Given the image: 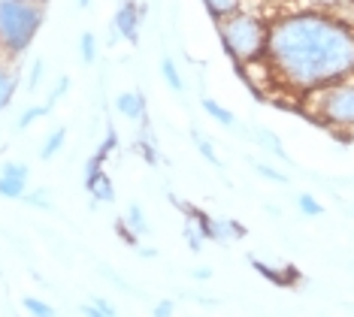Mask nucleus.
I'll use <instances>...</instances> for the list:
<instances>
[{"label": "nucleus", "instance_id": "1", "mask_svg": "<svg viewBox=\"0 0 354 317\" xmlns=\"http://www.w3.org/2000/svg\"><path fill=\"white\" fill-rule=\"evenodd\" d=\"M267 58L288 88L312 94L354 76V30L324 12L281 15L270 24Z\"/></svg>", "mask_w": 354, "mask_h": 317}, {"label": "nucleus", "instance_id": "2", "mask_svg": "<svg viewBox=\"0 0 354 317\" xmlns=\"http://www.w3.org/2000/svg\"><path fill=\"white\" fill-rule=\"evenodd\" d=\"M49 0H0V46L10 55H21L34 43L46 21Z\"/></svg>", "mask_w": 354, "mask_h": 317}, {"label": "nucleus", "instance_id": "3", "mask_svg": "<svg viewBox=\"0 0 354 317\" xmlns=\"http://www.w3.org/2000/svg\"><path fill=\"white\" fill-rule=\"evenodd\" d=\"M218 34H221V43L227 48V55L236 64H248V61H257L267 55L270 28L248 12H233L227 19H221Z\"/></svg>", "mask_w": 354, "mask_h": 317}, {"label": "nucleus", "instance_id": "4", "mask_svg": "<svg viewBox=\"0 0 354 317\" xmlns=\"http://www.w3.org/2000/svg\"><path fill=\"white\" fill-rule=\"evenodd\" d=\"M318 115L324 124L354 127V82H333L318 88Z\"/></svg>", "mask_w": 354, "mask_h": 317}, {"label": "nucleus", "instance_id": "5", "mask_svg": "<svg viewBox=\"0 0 354 317\" xmlns=\"http://www.w3.org/2000/svg\"><path fill=\"white\" fill-rule=\"evenodd\" d=\"M140 24H142V10L133 0H122V6L115 12V30L127 43H140Z\"/></svg>", "mask_w": 354, "mask_h": 317}, {"label": "nucleus", "instance_id": "6", "mask_svg": "<svg viewBox=\"0 0 354 317\" xmlns=\"http://www.w3.org/2000/svg\"><path fill=\"white\" fill-rule=\"evenodd\" d=\"M115 106L124 118L136 121V118H142V112H146V97H142L140 91H122L115 97Z\"/></svg>", "mask_w": 354, "mask_h": 317}, {"label": "nucleus", "instance_id": "7", "mask_svg": "<svg viewBox=\"0 0 354 317\" xmlns=\"http://www.w3.org/2000/svg\"><path fill=\"white\" fill-rule=\"evenodd\" d=\"M252 266L257 272L263 275L267 281H272V284H279V287H291V284L297 281V269H285V272H279V269H272V266H267V263H261V260H252Z\"/></svg>", "mask_w": 354, "mask_h": 317}, {"label": "nucleus", "instance_id": "8", "mask_svg": "<svg viewBox=\"0 0 354 317\" xmlns=\"http://www.w3.org/2000/svg\"><path fill=\"white\" fill-rule=\"evenodd\" d=\"M28 193V178H19V175H6L0 173V197H10V200H19Z\"/></svg>", "mask_w": 354, "mask_h": 317}, {"label": "nucleus", "instance_id": "9", "mask_svg": "<svg viewBox=\"0 0 354 317\" xmlns=\"http://www.w3.org/2000/svg\"><path fill=\"white\" fill-rule=\"evenodd\" d=\"M203 112H206L209 118H215V121H218V124H224V127H233V124H236V115H233L230 109H224L221 103L209 100V97L203 100Z\"/></svg>", "mask_w": 354, "mask_h": 317}, {"label": "nucleus", "instance_id": "10", "mask_svg": "<svg viewBox=\"0 0 354 317\" xmlns=\"http://www.w3.org/2000/svg\"><path fill=\"white\" fill-rule=\"evenodd\" d=\"M203 3H206V10H209V15H212L215 21H221V19H227V15L239 12V0H203Z\"/></svg>", "mask_w": 354, "mask_h": 317}, {"label": "nucleus", "instance_id": "11", "mask_svg": "<svg viewBox=\"0 0 354 317\" xmlns=\"http://www.w3.org/2000/svg\"><path fill=\"white\" fill-rule=\"evenodd\" d=\"M64 140H67V130H64V127H58V130H52V136H49V140H46V142H43V148H39V157H43V160H52V157H55V154H58V151H61V145H64Z\"/></svg>", "mask_w": 354, "mask_h": 317}, {"label": "nucleus", "instance_id": "12", "mask_svg": "<svg viewBox=\"0 0 354 317\" xmlns=\"http://www.w3.org/2000/svg\"><path fill=\"white\" fill-rule=\"evenodd\" d=\"M160 73H164L167 85H170L173 91H182V88H185L182 73H179V67H176V61H173V58H164V61H160Z\"/></svg>", "mask_w": 354, "mask_h": 317}, {"label": "nucleus", "instance_id": "13", "mask_svg": "<svg viewBox=\"0 0 354 317\" xmlns=\"http://www.w3.org/2000/svg\"><path fill=\"white\" fill-rule=\"evenodd\" d=\"M127 227H131L136 236L149 233V221H146V215H142V209L136 206V202H131V206H127Z\"/></svg>", "mask_w": 354, "mask_h": 317}, {"label": "nucleus", "instance_id": "14", "mask_svg": "<svg viewBox=\"0 0 354 317\" xmlns=\"http://www.w3.org/2000/svg\"><path fill=\"white\" fill-rule=\"evenodd\" d=\"M12 94H15V79H12L3 67H0V112H3L6 106H10Z\"/></svg>", "mask_w": 354, "mask_h": 317}, {"label": "nucleus", "instance_id": "15", "mask_svg": "<svg viewBox=\"0 0 354 317\" xmlns=\"http://www.w3.org/2000/svg\"><path fill=\"white\" fill-rule=\"evenodd\" d=\"M297 209H300L303 215H309V218H321V215H324V206H321L312 193H300V197H297Z\"/></svg>", "mask_w": 354, "mask_h": 317}, {"label": "nucleus", "instance_id": "16", "mask_svg": "<svg viewBox=\"0 0 354 317\" xmlns=\"http://www.w3.org/2000/svg\"><path fill=\"white\" fill-rule=\"evenodd\" d=\"M49 112H52V106H49V103H43V106H30L28 112H21V118H19V130H28V127L34 124L37 118L49 115Z\"/></svg>", "mask_w": 354, "mask_h": 317}, {"label": "nucleus", "instance_id": "17", "mask_svg": "<svg viewBox=\"0 0 354 317\" xmlns=\"http://www.w3.org/2000/svg\"><path fill=\"white\" fill-rule=\"evenodd\" d=\"M191 136H194V142H197V148H200V154H203V160H206V164H212V166H221V160L215 157V148H212V142H209L206 136H200L197 130H194V133H191Z\"/></svg>", "mask_w": 354, "mask_h": 317}, {"label": "nucleus", "instance_id": "18", "mask_svg": "<svg viewBox=\"0 0 354 317\" xmlns=\"http://www.w3.org/2000/svg\"><path fill=\"white\" fill-rule=\"evenodd\" d=\"M82 314H88V317H112L115 314V308H112L109 302H103V299H94V302H88L82 308Z\"/></svg>", "mask_w": 354, "mask_h": 317}, {"label": "nucleus", "instance_id": "19", "mask_svg": "<svg viewBox=\"0 0 354 317\" xmlns=\"http://www.w3.org/2000/svg\"><path fill=\"white\" fill-rule=\"evenodd\" d=\"M25 308L30 314H37V317H52L55 314V308L49 302H39L37 296H25Z\"/></svg>", "mask_w": 354, "mask_h": 317}, {"label": "nucleus", "instance_id": "20", "mask_svg": "<svg viewBox=\"0 0 354 317\" xmlns=\"http://www.w3.org/2000/svg\"><path fill=\"white\" fill-rule=\"evenodd\" d=\"M79 48H82V61L94 64V58H97V43H94V34H82V39H79Z\"/></svg>", "mask_w": 354, "mask_h": 317}, {"label": "nucleus", "instance_id": "21", "mask_svg": "<svg viewBox=\"0 0 354 317\" xmlns=\"http://www.w3.org/2000/svg\"><path fill=\"white\" fill-rule=\"evenodd\" d=\"M185 242H188V245H191V251H200V248H203V233H200L197 230V227L194 224H185Z\"/></svg>", "mask_w": 354, "mask_h": 317}, {"label": "nucleus", "instance_id": "22", "mask_svg": "<svg viewBox=\"0 0 354 317\" xmlns=\"http://www.w3.org/2000/svg\"><path fill=\"white\" fill-rule=\"evenodd\" d=\"M49 200H52V193H49V191H43V188L34 191V193L28 197V202H30V206H37V209H49V206H52Z\"/></svg>", "mask_w": 354, "mask_h": 317}, {"label": "nucleus", "instance_id": "23", "mask_svg": "<svg viewBox=\"0 0 354 317\" xmlns=\"http://www.w3.org/2000/svg\"><path fill=\"white\" fill-rule=\"evenodd\" d=\"M254 169H257L261 175H267L270 182H276V184H285V182H288V178L279 173V169H272V166H267V164H254Z\"/></svg>", "mask_w": 354, "mask_h": 317}, {"label": "nucleus", "instance_id": "24", "mask_svg": "<svg viewBox=\"0 0 354 317\" xmlns=\"http://www.w3.org/2000/svg\"><path fill=\"white\" fill-rule=\"evenodd\" d=\"M0 173H6V175H19V178H28V164H15V160H10V164H3V169Z\"/></svg>", "mask_w": 354, "mask_h": 317}, {"label": "nucleus", "instance_id": "25", "mask_svg": "<svg viewBox=\"0 0 354 317\" xmlns=\"http://www.w3.org/2000/svg\"><path fill=\"white\" fill-rule=\"evenodd\" d=\"M43 70H46V64L37 58V61H34V70H30V82H28L30 91H37V88H39V79H43Z\"/></svg>", "mask_w": 354, "mask_h": 317}, {"label": "nucleus", "instance_id": "26", "mask_svg": "<svg viewBox=\"0 0 354 317\" xmlns=\"http://www.w3.org/2000/svg\"><path fill=\"white\" fill-rule=\"evenodd\" d=\"M67 88H70V79H67V76H61V79H58V85H55V91H52V97H49V100H46V103L55 106V103L61 100V94L67 91Z\"/></svg>", "mask_w": 354, "mask_h": 317}, {"label": "nucleus", "instance_id": "27", "mask_svg": "<svg viewBox=\"0 0 354 317\" xmlns=\"http://www.w3.org/2000/svg\"><path fill=\"white\" fill-rule=\"evenodd\" d=\"M115 230L124 236V242H131V245H136V233L127 230V221H124V224H115Z\"/></svg>", "mask_w": 354, "mask_h": 317}, {"label": "nucleus", "instance_id": "28", "mask_svg": "<svg viewBox=\"0 0 354 317\" xmlns=\"http://www.w3.org/2000/svg\"><path fill=\"white\" fill-rule=\"evenodd\" d=\"M155 314H158V317L173 314V302H170V299H167V302H158V305H155Z\"/></svg>", "mask_w": 354, "mask_h": 317}, {"label": "nucleus", "instance_id": "29", "mask_svg": "<svg viewBox=\"0 0 354 317\" xmlns=\"http://www.w3.org/2000/svg\"><path fill=\"white\" fill-rule=\"evenodd\" d=\"M191 275H194V278H200V281H206V278H209V275H212V272H209V269H194Z\"/></svg>", "mask_w": 354, "mask_h": 317}, {"label": "nucleus", "instance_id": "30", "mask_svg": "<svg viewBox=\"0 0 354 317\" xmlns=\"http://www.w3.org/2000/svg\"><path fill=\"white\" fill-rule=\"evenodd\" d=\"M88 3H91V0H79V6H88Z\"/></svg>", "mask_w": 354, "mask_h": 317}]
</instances>
